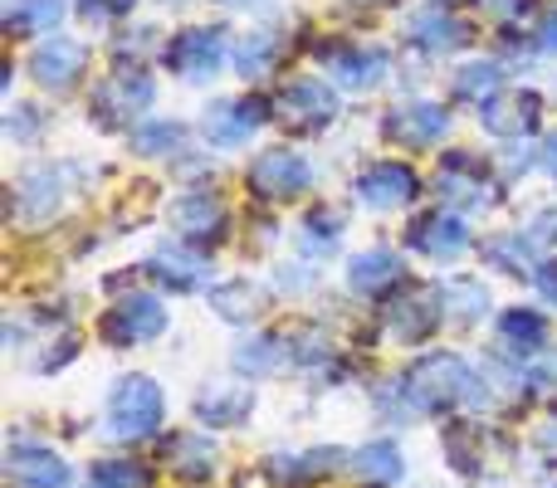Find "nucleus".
<instances>
[{
    "label": "nucleus",
    "mask_w": 557,
    "mask_h": 488,
    "mask_svg": "<svg viewBox=\"0 0 557 488\" xmlns=\"http://www.w3.org/2000/svg\"><path fill=\"white\" fill-rule=\"evenodd\" d=\"M435 313H445L441 293H431V288H411V293H401L396 303H386V333H392L396 342H425L431 327L441 323Z\"/></svg>",
    "instance_id": "14"
},
{
    "label": "nucleus",
    "mask_w": 557,
    "mask_h": 488,
    "mask_svg": "<svg viewBox=\"0 0 557 488\" xmlns=\"http://www.w3.org/2000/svg\"><path fill=\"white\" fill-rule=\"evenodd\" d=\"M539 49H543V54H557V15L543 20V29H539Z\"/></svg>",
    "instance_id": "39"
},
{
    "label": "nucleus",
    "mask_w": 557,
    "mask_h": 488,
    "mask_svg": "<svg viewBox=\"0 0 557 488\" xmlns=\"http://www.w3.org/2000/svg\"><path fill=\"white\" fill-rule=\"evenodd\" d=\"M499 93H504V68L494 64V59H474V64H465L460 74H455V98H460V103L490 108Z\"/></svg>",
    "instance_id": "27"
},
{
    "label": "nucleus",
    "mask_w": 557,
    "mask_h": 488,
    "mask_svg": "<svg viewBox=\"0 0 557 488\" xmlns=\"http://www.w3.org/2000/svg\"><path fill=\"white\" fill-rule=\"evenodd\" d=\"M499 337H504V347H513L519 356H533L548 347V317L533 313V308H509V313L499 317Z\"/></svg>",
    "instance_id": "26"
},
{
    "label": "nucleus",
    "mask_w": 557,
    "mask_h": 488,
    "mask_svg": "<svg viewBox=\"0 0 557 488\" xmlns=\"http://www.w3.org/2000/svg\"><path fill=\"white\" fill-rule=\"evenodd\" d=\"M539 488H557V479H553V484H539Z\"/></svg>",
    "instance_id": "43"
},
{
    "label": "nucleus",
    "mask_w": 557,
    "mask_h": 488,
    "mask_svg": "<svg viewBox=\"0 0 557 488\" xmlns=\"http://www.w3.org/2000/svg\"><path fill=\"white\" fill-rule=\"evenodd\" d=\"M539 166H543V172H548V176H557V133H553L548 142L539 147Z\"/></svg>",
    "instance_id": "40"
},
{
    "label": "nucleus",
    "mask_w": 557,
    "mask_h": 488,
    "mask_svg": "<svg viewBox=\"0 0 557 488\" xmlns=\"http://www.w3.org/2000/svg\"><path fill=\"white\" fill-rule=\"evenodd\" d=\"M445 133H450V117H445V108L431 103V98H411V103H401V108L386 113V137L401 142V147H416V152L431 147V142H441Z\"/></svg>",
    "instance_id": "11"
},
{
    "label": "nucleus",
    "mask_w": 557,
    "mask_h": 488,
    "mask_svg": "<svg viewBox=\"0 0 557 488\" xmlns=\"http://www.w3.org/2000/svg\"><path fill=\"white\" fill-rule=\"evenodd\" d=\"M172 225L182 235H191V240H215V235L225 230V211H221V201H215V196L191 191V196H182V201H176Z\"/></svg>",
    "instance_id": "25"
},
{
    "label": "nucleus",
    "mask_w": 557,
    "mask_h": 488,
    "mask_svg": "<svg viewBox=\"0 0 557 488\" xmlns=\"http://www.w3.org/2000/svg\"><path fill=\"white\" fill-rule=\"evenodd\" d=\"M294 362V337H274V333H260V337H245L235 347V366L245 376H274Z\"/></svg>",
    "instance_id": "24"
},
{
    "label": "nucleus",
    "mask_w": 557,
    "mask_h": 488,
    "mask_svg": "<svg viewBox=\"0 0 557 488\" xmlns=\"http://www.w3.org/2000/svg\"><path fill=\"white\" fill-rule=\"evenodd\" d=\"M529 235H499V240L484 245V259H490V268H499V274H513V278H529Z\"/></svg>",
    "instance_id": "33"
},
{
    "label": "nucleus",
    "mask_w": 557,
    "mask_h": 488,
    "mask_svg": "<svg viewBox=\"0 0 557 488\" xmlns=\"http://www.w3.org/2000/svg\"><path fill=\"white\" fill-rule=\"evenodd\" d=\"M152 278L162 288H176V293H196V288L211 278V259L196 254L191 245H162L152 259H147Z\"/></svg>",
    "instance_id": "16"
},
{
    "label": "nucleus",
    "mask_w": 557,
    "mask_h": 488,
    "mask_svg": "<svg viewBox=\"0 0 557 488\" xmlns=\"http://www.w3.org/2000/svg\"><path fill=\"white\" fill-rule=\"evenodd\" d=\"M84 59L88 54H84V45H78V39H45V45L29 54V78H35L39 88L64 93V88L84 74Z\"/></svg>",
    "instance_id": "15"
},
{
    "label": "nucleus",
    "mask_w": 557,
    "mask_h": 488,
    "mask_svg": "<svg viewBox=\"0 0 557 488\" xmlns=\"http://www.w3.org/2000/svg\"><path fill=\"white\" fill-rule=\"evenodd\" d=\"M406 39L416 49H425V54H450V49L465 45V25L445 5H421L406 20Z\"/></svg>",
    "instance_id": "17"
},
{
    "label": "nucleus",
    "mask_w": 557,
    "mask_h": 488,
    "mask_svg": "<svg viewBox=\"0 0 557 488\" xmlns=\"http://www.w3.org/2000/svg\"><path fill=\"white\" fill-rule=\"evenodd\" d=\"M59 176L54 172H29L25 182H20V191H15V211H20V221H45V215H54V205H59Z\"/></svg>",
    "instance_id": "30"
},
{
    "label": "nucleus",
    "mask_w": 557,
    "mask_h": 488,
    "mask_svg": "<svg viewBox=\"0 0 557 488\" xmlns=\"http://www.w3.org/2000/svg\"><path fill=\"white\" fill-rule=\"evenodd\" d=\"M441 308L450 313V323H480L484 313H490V288L480 284V278H450V284L441 288Z\"/></svg>",
    "instance_id": "29"
},
{
    "label": "nucleus",
    "mask_w": 557,
    "mask_h": 488,
    "mask_svg": "<svg viewBox=\"0 0 557 488\" xmlns=\"http://www.w3.org/2000/svg\"><path fill=\"white\" fill-rule=\"evenodd\" d=\"M274 59H278V39L274 35H245L240 45H235V74L264 78L274 68Z\"/></svg>",
    "instance_id": "32"
},
{
    "label": "nucleus",
    "mask_w": 557,
    "mask_h": 488,
    "mask_svg": "<svg viewBox=\"0 0 557 488\" xmlns=\"http://www.w3.org/2000/svg\"><path fill=\"white\" fill-rule=\"evenodd\" d=\"M274 117L284 127H298V133H318V127H327L337 117V93L327 78H288L284 88L270 98Z\"/></svg>",
    "instance_id": "3"
},
{
    "label": "nucleus",
    "mask_w": 557,
    "mask_h": 488,
    "mask_svg": "<svg viewBox=\"0 0 557 488\" xmlns=\"http://www.w3.org/2000/svg\"><path fill=\"white\" fill-rule=\"evenodd\" d=\"M64 15V0H10L5 25L15 35H39V29H54Z\"/></svg>",
    "instance_id": "31"
},
{
    "label": "nucleus",
    "mask_w": 557,
    "mask_h": 488,
    "mask_svg": "<svg viewBox=\"0 0 557 488\" xmlns=\"http://www.w3.org/2000/svg\"><path fill=\"white\" fill-rule=\"evenodd\" d=\"M94 484L103 488H152V470L137 460H103L94 464Z\"/></svg>",
    "instance_id": "35"
},
{
    "label": "nucleus",
    "mask_w": 557,
    "mask_h": 488,
    "mask_svg": "<svg viewBox=\"0 0 557 488\" xmlns=\"http://www.w3.org/2000/svg\"><path fill=\"white\" fill-rule=\"evenodd\" d=\"M152 103H157V84L143 68H117L94 93V113L103 117V123H133V117H143Z\"/></svg>",
    "instance_id": "7"
},
{
    "label": "nucleus",
    "mask_w": 557,
    "mask_h": 488,
    "mask_svg": "<svg viewBox=\"0 0 557 488\" xmlns=\"http://www.w3.org/2000/svg\"><path fill=\"white\" fill-rule=\"evenodd\" d=\"M401 391L416 405V415H441L450 405H465V411H490L494 405V386L455 352H425L421 362H411V372L401 376Z\"/></svg>",
    "instance_id": "1"
},
{
    "label": "nucleus",
    "mask_w": 557,
    "mask_h": 488,
    "mask_svg": "<svg viewBox=\"0 0 557 488\" xmlns=\"http://www.w3.org/2000/svg\"><path fill=\"white\" fill-rule=\"evenodd\" d=\"M401 254H392V249H362V254H352V264H347V288L352 293H386V288L401 284Z\"/></svg>",
    "instance_id": "23"
},
{
    "label": "nucleus",
    "mask_w": 557,
    "mask_h": 488,
    "mask_svg": "<svg viewBox=\"0 0 557 488\" xmlns=\"http://www.w3.org/2000/svg\"><path fill=\"white\" fill-rule=\"evenodd\" d=\"M347 474L362 484H376V488H392L406 479V454L396 450L392 440H372L362 445V450L347 454Z\"/></svg>",
    "instance_id": "21"
},
{
    "label": "nucleus",
    "mask_w": 557,
    "mask_h": 488,
    "mask_svg": "<svg viewBox=\"0 0 557 488\" xmlns=\"http://www.w3.org/2000/svg\"><path fill=\"white\" fill-rule=\"evenodd\" d=\"M270 113L274 108L264 103V98H221V103L206 108L201 133H206V142H215V147H240L260 133V123Z\"/></svg>",
    "instance_id": "6"
},
{
    "label": "nucleus",
    "mask_w": 557,
    "mask_h": 488,
    "mask_svg": "<svg viewBox=\"0 0 557 488\" xmlns=\"http://www.w3.org/2000/svg\"><path fill=\"white\" fill-rule=\"evenodd\" d=\"M166 308L157 293H127L117 298V308L103 317V337L113 347H143V342H157L166 333Z\"/></svg>",
    "instance_id": "4"
},
{
    "label": "nucleus",
    "mask_w": 557,
    "mask_h": 488,
    "mask_svg": "<svg viewBox=\"0 0 557 488\" xmlns=\"http://www.w3.org/2000/svg\"><path fill=\"white\" fill-rule=\"evenodd\" d=\"M133 5H137V0H78V15H84V20H98V25H103V20L127 15Z\"/></svg>",
    "instance_id": "37"
},
{
    "label": "nucleus",
    "mask_w": 557,
    "mask_h": 488,
    "mask_svg": "<svg viewBox=\"0 0 557 488\" xmlns=\"http://www.w3.org/2000/svg\"><path fill=\"white\" fill-rule=\"evenodd\" d=\"M211 308L225 323H250V317L264 313V288L250 284V278H235V284L211 288Z\"/></svg>",
    "instance_id": "28"
},
{
    "label": "nucleus",
    "mask_w": 557,
    "mask_h": 488,
    "mask_svg": "<svg viewBox=\"0 0 557 488\" xmlns=\"http://www.w3.org/2000/svg\"><path fill=\"white\" fill-rule=\"evenodd\" d=\"M250 186L264 201H294L313 186V166L298 152H260L250 166Z\"/></svg>",
    "instance_id": "8"
},
{
    "label": "nucleus",
    "mask_w": 557,
    "mask_h": 488,
    "mask_svg": "<svg viewBox=\"0 0 557 488\" xmlns=\"http://www.w3.org/2000/svg\"><path fill=\"white\" fill-rule=\"evenodd\" d=\"M435 191H441V201L455 205V211H490L494 205V186L484 182V172L470 157H450V162L441 166V176H435Z\"/></svg>",
    "instance_id": "13"
},
{
    "label": "nucleus",
    "mask_w": 557,
    "mask_h": 488,
    "mask_svg": "<svg viewBox=\"0 0 557 488\" xmlns=\"http://www.w3.org/2000/svg\"><path fill=\"white\" fill-rule=\"evenodd\" d=\"M215 464H221V450H215L211 435L186 430L166 440V470L182 474V479H211Z\"/></svg>",
    "instance_id": "22"
},
{
    "label": "nucleus",
    "mask_w": 557,
    "mask_h": 488,
    "mask_svg": "<svg viewBox=\"0 0 557 488\" xmlns=\"http://www.w3.org/2000/svg\"><path fill=\"white\" fill-rule=\"evenodd\" d=\"M5 470H10V479H15L20 488H69V479H74V470L64 464V454H54L49 445H39V440H15L10 445Z\"/></svg>",
    "instance_id": "10"
},
{
    "label": "nucleus",
    "mask_w": 557,
    "mask_h": 488,
    "mask_svg": "<svg viewBox=\"0 0 557 488\" xmlns=\"http://www.w3.org/2000/svg\"><path fill=\"white\" fill-rule=\"evenodd\" d=\"M539 117H543V98L529 93V88H513L509 98L499 93L484 108V127H490L494 137H523L539 127Z\"/></svg>",
    "instance_id": "20"
},
{
    "label": "nucleus",
    "mask_w": 557,
    "mask_h": 488,
    "mask_svg": "<svg viewBox=\"0 0 557 488\" xmlns=\"http://www.w3.org/2000/svg\"><path fill=\"white\" fill-rule=\"evenodd\" d=\"M539 288H543V293H548V298H553V303H557V264H548V268H539Z\"/></svg>",
    "instance_id": "41"
},
{
    "label": "nucleus",
    "mask_w": 557,
    "mask_h": 488,
    "mask_svg": "<svg viewBox=\"0 0 557 488\" xmlns=\"http://www.w3.org/2000/svg\"><path fill=\"white\" fill-rule=\"evenodd\" d=\"M484 5H490L494 15H509V20H513V15H523V10H529L533 0H484Z\"/></svg>",
    "instance_id": "38"
},
{
    "label": "nucleus",
    "mask_w": 557,
    "mask_h": 488,
    "mask_svg": "<svg viewBox=\"0 0 557 488\" xmlns=\"http://www.w3.org/2000/svg\"><path fill=\"white\" fill-rule=\"evenodd\" d=\"M186 142V127L182 123H147V127H137L133 133V152L137 157H172L176 147Z\"/></svg>",
    "instance_id": "34"
},
{
    "label": "nucleus",
    "mask_w": 557,
    "mask_h": 488,
    "mask_svg": "<svg viewBox=\"0 0 557 488\" xmlns=\"http://www.w3.org/2000/svg\"><path fill=\"white\" fill-rule=\"evenodd\" d=\"M327 74L337 78L352 93H367V88L382 84L386 74V49H362V45H343L327 54Z\"/></svg>",
    "instance_id": "18"
},
{
    "label": "nucleus",
    "mask_w": 557,
    "mask_h": 488,
    "mask_svg": "<svg viewBox=\"0 0 557 488\" xmlns=\"http://www.w3.org/2000/svg\"><path fill=\"white\" fill-rule=\"evenodd\" d=\"M191 411L206 430H235V425L250 421L255 391H245V386H235V381H206L201 391H196Z\"/></svg>",
    "instance_id": "12"
},
{
    "label": "nucleus",
    "mask_w": 557,
    "mask_h": 488,
    "mask_svg": "<svg viewBox=\"0 0 557 488\" xmlns=\"http://www.w3.org/2000/svg\"><path fill=\"white\" fill-rule=\"evenodd\" d=\"M94 488H103V484H94Z\"/></svg>",
    "instance_id": "44"
},
{
    "label": "nucleus",
    "mask_w": 557,
    "mask_h": 488,
    "mask_svg": "<svg viewBox=\"0 0 557 488\" xmlns=\"http://www.w3.org/2000/svg\"><path fill=\"white\" fill-rule=\"evenodd\" d=\"M225 5H250V0H225Z\"/></svg>",
    "instance_id": "42"
},
{
    "label": "nucleus",
    "mask_w": 557,
    "mask_h": 488,
    "mask_svg": "<svg viewBox=\"0 0 557 488\" xmlns=\"http://www.w3.org/2000/svg\"><path fill=\"white\" fill-rule=\"evenodd\" d=\"M352 191H357V201L372 205V211H401V205L416 201L421 182H416V172L406 162H372L352 182Z\"/></svg>",
    "instance_id": "9"
},
{
    "label": "nucleus",
    "mask_w": 557,
    "mask_h": 488,
    "mask_svg": "<svg viewBox=\"0 0 557 488\" xmlns=\"http://www.w3.org/2000/svg\"><path fill=\"white\" fill-rule=\"evenodd\" d=\"M411 249H421L425 259H460L465 249H470V230H465V221H455V215H421V221L411 225Z\"/></svg>",
    "instance_id": "19"
},
{
    "label": "nucleus",
    "mask_w": 557,
    "mask_h": 488,
    "mask_svg": "<svg viewBox=\"0 0 557 488\" xmlns=\"http://www.w3.org/2000/svg\"><path fill=\"white\" fill-rule=\"evenodd\" d=\"M166 64H172V74L186 78V84H211L215 68L225 64V29H215V25L182 29V35L172 39Z\"/></svg>",
    "instance_id": "5"
},
{
    "label": "nucleus",
    "mask_w": 557,
    "mask_h": 488,
    "mask_svg": "<svg viewBox=\"0 0 557 488\" xmlns=\"http://www.w3.org/2000/svg\"><path fill=\"white\" fill-rule=\"evenodd\" d=\"M166 421V391L157 376H143V372H127L113 381L108 391V411H103V435L108 440H152Z\"/></svg>",
    "instance_id": "2"
},
{
    "label": "nucleus",
    "mask_w": 557,
    "mask_h": 488,
    "mask_svg": "<svg viewBox=\"0 0 557 488\" xmlns=\"http://www.w3.org/2000/svg\"><path fill=\"white\" fill-rule=\"evenodd\" d=\"M337 230H343V221H337L333 211L308 215V221H304V254H313V259L333 254V249H337Z\"/></svg>",
    "instance_id": "36"
}]
</instances>
